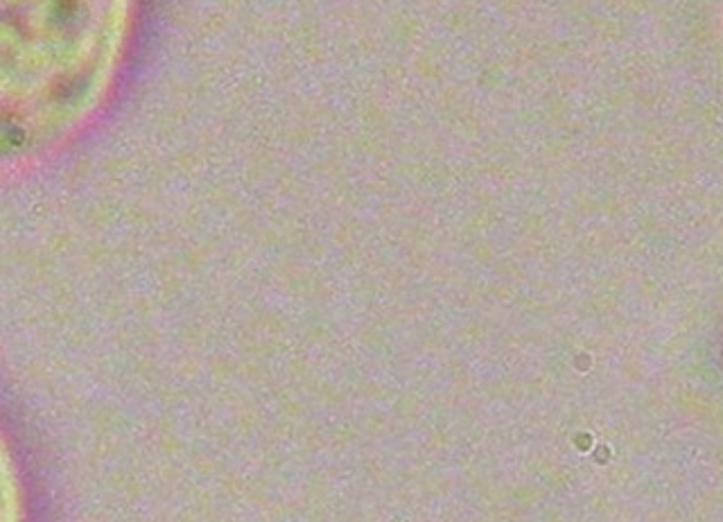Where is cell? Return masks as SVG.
I'll return each mask as SVG.
<instances>
[{"mask_svg":"<svg viewBox=\"0 0 723 522\" xmlns=\"http://www.w3.org/2000/svg\"><path fill=\"white\" fill-rule=\"evenodd\" d=\"M129 0H0V163L71 136L116 75Z\"/></svg>","mask_w":723,"mask_h":522,"instance_id":"obj_1","label":"cell"}]
</instances>
